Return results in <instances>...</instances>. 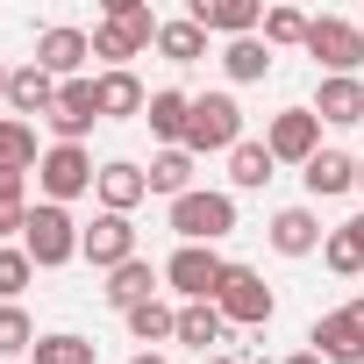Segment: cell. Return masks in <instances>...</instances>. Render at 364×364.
I'll list each match as a JSON object with an SVG mask.
<instances>
[{
  "instance_id": "obj_1",
  "label": "cell",
  "mask_w": 364,
  "mask_h": 364,
  "mask_svg": "<svg viewBox=\"0 0 364 364\" xmlns=\"http://www.w3.org/2000/svg\"><path fill=\"white\" fill-rule=\"evenodd\" d=\"M236 229V193H222V186H193L186 200H171V236L178 243H222Z\"/></svg>"
},
{
  "instance_id": "obj_2",
  "label": "cell",
  "mask_w": 364,
  "mask_h": 364,
  "mask_svg": "<svg viewBox=\"0 0 364 364\" xmlns=\"http://www.w3.org/2000/svg\"><path fill=\"white\" fill-rule=\"evenodd\" d=\"M79 222H72V208H50V200H36L29 208V229H22V250H29V264L36 272H58V264H72L79 257Z\"/></svg>"
},
{
  "instance_id": "obj_3",
  "label": "cell",
  "mask_w": 364,
  "mask_h": 364,
  "mask_svg": "<svg viewBox=\"0 0 364 364\" xmlns=\"http://www.w3.org/2000/svg\"><path fill=\"white\" fill-rule=\"evenodd\" d=\"M93 178H100V164H93L86 143H50L43 164H36V186H43L50 208H72L79 193H93Z\"/></svg>"
},
{
  "instance_id": "obj_4",
  "label": "cell",
  "mask_w": 364,
  "mask_h": 364,
  "mask_svg": "<svg viewBox=\"0 0 364 364\" xmlns=\"http://www.w3.org/2000/svg\"><path fill=\"white\" fill-rule=\"evenodd\" d=\"M215 307H222V321H229V328H264V321L279 314V293L264 286V272H250V264H229V272H222V293H215Z\"/></svg>"
},
{
  "instance_id": "obj_5",
  "label": "cell",
  "mask_w": 364,
  "mask_h": 364,
  "mask_svg": "<svg viewBox=\"0 0 364 364\" xmlns=\"http://www.w3.org/2000/svg\"><path fill=\"white\" fill-rule=\"evenodd\" d=\"M236 143H243V107H236V93H193L186 150L208 157V150H236Z\"/></svg>"
},
{
  "instance_id": "obj_6",
  "label": "cell",
  "mask_w": 364,
  "mask_h": 364,
  "mask_svg": "<svg viewBox=\"0 0 364 364\" xmlns=\"http://www.w3.org/2000/svg\"><path fill=\"white\" fill-rule=\"evenodd\" d=\"M307 58H314L328 79H357V65H364V29L343 22V15H314V22H307Z\"/></svg>"
},
{
  "instance_id": "obj_7",
  "label": "cell",
  "mask_w": 364,
  "mask_h": 364,
  "mask_svg": "<svg viewBox=\"0 0 364 364\" xmlns=\"http://www.w3.org/2000/svg\"><path fill=\"white\" fill-rule=\"evenodd\" d=\"M222 272H229V257L208 250V243H178L164 257V286L178 293V307H186V300H215L222 293Z\"/></svg>"
},
{
  "instance_id": "obj_8",
  "label": "cell",
  "mask_w": 364,
  "mask_h": 364,
  "mask_svg": "<svg viewBox=\"0 0 364 364\" xmlns=\"http://www.w3.org/2000/svg\"><path fill=\"white\" fill-rule=\"evenodd\" d=\"M264 150L279 157V164H314L321 157V114L314 107H279L272 122H264Z\"/></svg>"
},
{
  "instance_id": "obj_9",
  "label": "cell",
  "mask_w": 364,
  "mask_h": 364,
  "mask_svg": "<svg viewBox=\"0 0 364 364\" xmlns=\"http://www.w3.org/2000/svg\"><path fill=\"white\" fill-rule=\"evenodd\" d=\"M314 357L321 364H364V300H350V307H328L321 321H314Z\"/></svg>"
},
{
  "instance_id": "obj_10",
  "label": "cell",
  "mask_w": 364,
  "mask_h": 364,
  "mask_svg": "<svg viewBox=\"0 0 364 364\" xmlns=\"http://www.w3.org/2000/svg\"><path fill=\"white\" fill-rule=\"evenodd\" d=\"M79 257H86L93 272H122V264L136 257V222H129V215H93V229L79 236Z\"/></svg>"
},
{
  "instance_id": "obj_11",
  "label": "cell",
  "mask_w": 364,
  "mask_h": 364,
  "mask_svg": "<svg viewBox=\"0 0 364 364\" xmlns=\"http://www.w3.org/2000/svg\"><path fill=\"white\" fill-rule=\"evenodd\" d=\"M43 122H50V136H58V143H86V136H93V122H100L93 79H65V86H58V107H50Z\"/></svg>"
},
{
  "instance_id": "obj_12",
  "label": "cell",
  "mask_w": 364,
  "mask_h": 364,
  "mask_svg": "<svg viewBox=\"0 0 364 364\" xmlns=\"http://www.w3.org/2000/svg\"><path fill=\"white\" fill-rule=\"evenodd\" d=\"M93 58V29H72V22H58V29H43L36 36V65L65 86V79H79V65Z\"/></svg>"
},
{
  "instance_id": "obj_13",
  "label": "cell",
  "mask_w": 364,
  "mask_h": 364,
  "mask_svg": "<svg viewBox=\"0 0 364 364\" xmlns=\"http://www.w3.org/2000/svg\"><path fill=\"white\" fill-rule=\"evenodd\" d=\"M186 15H193V22L208 29V36H229V43H236V36H257V29H264V8H257V0H193Z\"/></svg>"
},
{
  "instance_id": "obj_14",
  "label": "cell",
  "mask_w": 364,
  "mask_h": 364,
  "mask_svg": "<svg viewBox=\"0 0 364 364\" xmlns=\"http://www.w3.org/2000/svg\"><path fill=\"white\" fill-rule=\"evenodd\" d=\"M93 193H100V215H129V208H143V200H150V178H143V164L114 157V164H100Z\"/></svg>"
},
{
  "instance_id": "obj_15",
  "label": "cell",
  "mask_w": 364,
  "mask_h": 364,
  "mask_svg": "<svg viewBox=\"0 0 364 364\" xmlns=\"http://www.w3.org/2000/svg\"><path fill=\"white\" fill-rule=\"evenodd\" d=\"M321 243H328V229H321L314 208H279V215H272V250H279V257H314Z\"/></svg>"
},
{
  "instance_id": "obj_16",
  "label": "cell",
  "mask_w": 364,
  "mask_h": 364,
  "mask_svg": "<svg viewBox=\"0 0 364 364\" xmlns=\"http://www.w3.org/2000/svg\"><path fill=\"white\" fill-rule=\"evenodd\" d=\"M143 122H150V136H157L164 150H186V122H193V93H178V86H157V93H150V107H143Z\"/></svg>"
},
{
  "instance_id": "obj_17",
  "label": "cell",
  "mask_w": 364,
  "mask_h": 364,
  "mask_svg": "<svg viewBox=\"0 0 364 364\" xmlns=\"http://www.w3.org/2000/svg\"><path fill=\"white\" fill-rule=\"evenodd\" d=\"M58 107V79L29 58V65H15V79H8V114L15 122H29V114H50Z\"/></svg>"
},
{
  "instance_id": "obj_18",
  "label": "cell",
  "mask_w": 364,
  "mask_h": 364,
  "mask_svg": "<svg viewBox=\"0 0 364 364\" xmlns=\"http://www.w3.org/2000/svg\"><path fill=\"white\" fill-rule=\"evenodd\" d=\"M93 100H100V122H136L150 107V86L136 72H100L93 79Z\"/></svg>"
},
{
  "instance_id": "obj_19",
  "label": "cell",
  "mask_w": 364,
  "mask_h": 364,
  "mask_svg": "<svg viewBox=\"0 0 364 364\" xmlns=\"http://www.w3.org/2000/svg\"><path fill=\"white\" fill-rule=\"evenodd\" d=\"M157 279H164V272H150V257H129L122 272H107V286H100V293H107V307H114V314H129V307L157 300Z\"/></svg>"
},
{
  "instance_id": "obj_20",
  "label": "cell",
  "mask_w": 364,
  "mask_h": 364,
  "mask_svg": "<svg viewBox=\"0 0 364 364\" xmlns=\"http://www.w3.org/2000/svg\"><path fill=\"white\" fill-rule=\"evenodd\" d=\"M314 114L328 129H357L364 122V79H321L314 86Z\"/></svg>"
},
{
  "instance_id": "obj_21",
  "label": "cell",
  "mask_w": 364,
  "mask_h": 364,
  "mask_svg": "<svg viewBox=\"0 0 364 364\" xmlns=\"http://www.w3.org/2000/svg\"><path fill=\"white\" fill-rule=\"evenodd\" d=\"M357 171H364V157H350V150H321L300 178H307V193H314V200H336V193L357 186Z\"/></svg>"
},
{
  "instance_id": "obj_22",
  "label": "cell",
  "mask_w": 364,
  "mask_h": 364,
  "mask_svg": "<svg viewBox=\"0 0 364 364\" xmlns=\"http://www.w3.org/2000/svg\"><path fill=\"white\" fill-rule=\"evenodd\" d=\"M36 164H43L36 129H29V122H15V114H0V178H29Z\"/></svg>"
},
{
  "instance_id": "obj_23",
  "label": "cell",
  "mask_w": 364,
  "mask_h": 364,
  "mask_svg": "<svg viewBox=\"0 0 364 364\" xmlns=\"http://www.w3.org/2000/svg\"><path fill=\"white\" fill-rule=\"evenodd\" d=\"M321 264H328L336 279H364V215L328 229V243H321Z\"/></svg>"
},
{
  "instance_id": "obj_24",
  "label": "cell",
  "mask_w": 364,
  "mask_h": 364,
  "mask_svg": "<svg viewBox=\"0 0 364 364\" xmlns=\"http://www.w3.org/2000/svg\"><path fill=\"white\" fill-rule=\"evenodd\" d=\"M157 58H164V65H200V58H208V29H200L193 15H171V22L157 29Z\"/></svg>"
},
{
  "instance_id": "obj_25",
  "label": "cell",
  "mask_w": 364,
  "mask_h": 364,
  "mask_svg": "<svg viewBox=\"0 0 364 364\" xmlns=\"http://www.w3.org/2000/svg\"><path fill=\"white\" fill-rule=\"evenodd\" d=\"M143 178H150V193L186 200V193H193V150H157V157L143 164Z\"/></svg>"
},
{
  "instance_id": "obj_26",
  "label": "cell",
  "mask_w": 364,
  "mask_h": 364,
  "mask_svg": "<svg viewBox=\"0 0 364 364\" xmlns=\"http://www.w3.org/2000/svg\"><path fill=\"white\" fill-rule=\"evenodd\" d=\"M272 164H279V157H272L264 143H250V136H243V143L229 150V186H236V193H257V186H272Z\"/></svg>"
},
{
  "instance_id": "obj_27",
  "label": "cell",
  "mask_w": 364,
  "mask_h": 364,
  "mask_svg": "<svg viewBox=\"0 0 364 364\" xmlns=\"http://www.w3.org/2000/svg\"><path fill=\"white\" fill-rule=\"evenodd\" d=\"M222 336H229V321H222L215 300H186V307H178V343H186V350H208Z\"/></svg>"
},
{
  "instance_id": "obj_28",
  "label": "cell",
  "mask_w": 364,
  "mask_h": 364,
  "mask_svg": "<svg viewBox=\"0 0 364 364\" xmlns=\"http://www.w3.org/2000/svg\"><path fill=\"white\" fill-rule=\"evenodd\" d=\"M122 321H129L136 343H178V307H171V300H143V307H129Z\"/></svg>"
},
{
  "instance_id": "obj_29",
  "label": "cell",
  "mask_w": 364,
  "mask_h": 364,
  "mask_svg": "<svg viewBox=\"0 0 364 364\" xmlns=\"http://www.w3.org/2000/svg\"><path fill=\"white\" fill-rule=\"evenodd\" d=\"M29 364H100V343H86V336H72V328H50V336H36Z\"/></svg>"
},
{
  "instance_id": "obj_30",
  "label": "cell",
  "mask_w": 364,
  "mask_h": 364,
  "mask_svg": "<svg viewBox=\"0 0 364 364\" xmlns=\"http://www.w3.org/2000/svg\"><path fill=\"white\" fill-rule=\"evenodd\" d=\"M222 72H229L236 86H257V79L272 72V50H264V36H236V43L222 50Z\"/></svg>"
},
{
  "instance_id": "obj_31",
  "label": "cell",
  "mask_w": 364,
  "mask_h": 364,
  "mask_svg": "<svg viewBox=\"0 0 364 364\" xmlns=\"http://www.w3.org/2000/svg\"><path fill=\"white\" fill-rule=\"evenodd\" d=\"M307 22L300 8H264V50H307Z\"/></svg>"
},
{
  "instance_id": "obj_32",
  "label": "cell",
  "mask_w": 364,
  "mask_h": 364,
  "mask_svg": "<svg viewBox=\"0 0 364 364\" xmlns=\"http://www.w3.org/2000/svg\"><path fill=\"white\" fill-rule=\"evenodd\" d=\"M36 350V321L22 314V300H0V364Z\"/></svg>"
},
{
  "instance_id": "obj_33",
  "label": "cell",
  "mask_w": 364,
  "mask_h": 364,
  "mask_svg": "<svg viewBox=\"0 0 364 364\" xmlns=\"http://www.w3.org/2000/svg\"><path fill=\"white\" fill-rule=\"evenodd\" d=\"M100 22H114V29H129V36H136L143 50H150V43H157V29H164V22L150 15V0H107V15H100Z\"/></svg>"
},
{
  "instance_id": "obj_34",
  "label": "cell",
  "mask_w": 364,
  "mask_h": 364,
  "mask_svg": "<svg viewBox=\"0 0 364 364\" xmlns=\"http://www.w3.org/2000/svg\"><path fill=\"white\" fill-rule=\"evenodd\" d=\"M93 58H107V72H129V58H143V43L114 22H93Z\"/></svg>"
},
{
  "instance_id": "obj_35",
  "label": "cell",
  "mask_w": 364,
  "mask_h": 364,
  "mask_svg": "<svg viewBox=\"0 0 364 364\" xmlns=\"http://www.w3.org/2000/svg\"><path fill=\"white\" fill-rule=\"evenodd\" d=\"M29 229V178H0V243Z\"/></svg>"
},
{
  "instance_id": "obj_36",
  "label": "cell",
  "mask_w": 364,
  "mask_h": 364,
  "mask_svg": "<svg viewBox=\"0 0 364 364\" xmlns=\"http://www.w3.org/2000/svg\"><path fill=\"white\" fill-rule=\"evenodd\" d=\"M29 279H36L29 250H22V243H0V300H22V293H29Z\"/></svg>"
},
{
  "instance_id": "obj_37",
  "label": "cell",
  "mask_w": 364,
  "mask_h": 364,
  "mask_svg": "<svg viewBox=\"0 0 364 364\" xmlns=\"http://www.w3.org/2000/svg\"><path fill=\"white\" fill-rule=\"evenodd\" d=\"M279 364H321V357H314V350H293V357H279Z\"/></svg>"
},
{
  "instance_id": "obj_38",
  "label": "cell",
  "mask_w": 364,
  "mask_h": 364,
  "mask_svg": "<svg viewBox=\"0 0 364 364\" xmlns=\"http://www.w3.org/2000/svg\"><path fill=\"white\" fill-rule=\"evenodd\" d=\"M129 364H164V357H157V350H136V357H129Z\"/></svg>"
},
{
  "instance_id": "obj_39",
  "label": "cell",
  "mask_w": 364,
  "mask_h": 364,
  "mask_svg": "<svg viewBox=\"0 0 364 364\" xmlns=\"http://www.w3.org/2000/svg\"><path fill=\"white\" fill-rule=\"evenodd\" d=\"M8 79H15V72H8V65H0V100H8Z\"/></svg>"
},
{
  "instance_id": "obj_40",
  "label": "cell",
  "mask_w": 364,
  "mask_h": 364,
  "mask_svg": "<svg viewBox=\"0 0 364 364\" xmlns=\"http://www.w3.org/2000/svg\"><path fill=\"white\" fill-rule=\"evenodd\" d=\"M208 364H236V357H208Z\"/></svg>"
},
{
  "instance_id": "obj_41",
  "label": "cell",
  "mask_w": 364,
  "mask_h": 364,
  "mask_svg": "<svg viewBox=\"0 0 364 364\" xmlns=\"http://www.w3.org/2000/svg\"><path fill=\"white\" fill-rule=\"evenodd\" d=\"M357 193H364V171H357Z\"/></svg>"
},
{
  "instance_id": "obj_42",
  "label": "cell",
  "mask_w": 364,
  "mask_h": 364,
  "mask_svg": "<svg viewBox=\"0 0 364 364\" xmlns=\"http://www.w3.org/2000/svg\"><path fill=\"white\" fill-rule=\"evenodd\" d=\"M357 300H364V293H357Z\"/></svg>"
},
{
  "instance_id": "obj_43",
  "label": "cell",
  "mask_w": 364,
  "mask_h": 364,
  "mask_svg": "<svg viewBox=\"0 0 364 364\" xmlns=\"http://www.w3.org/2000/svg\"><path fill=\"white\" fill-rule=\"evenodd\" d=\"M357 29H364V22H357Z\"/></svg>"
}]
</instances>
